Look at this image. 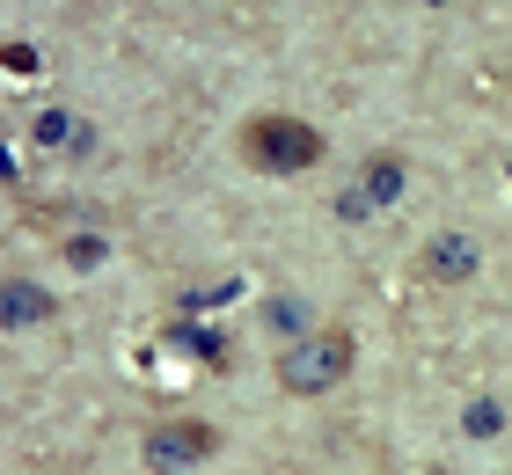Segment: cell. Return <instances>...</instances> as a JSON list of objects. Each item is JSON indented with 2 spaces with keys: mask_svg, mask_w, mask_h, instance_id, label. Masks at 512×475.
<instances>
[{
  "mask_svg": "<svg viewBox=\"0 0 512 475\" xmlns=\"http://www.w3.org/2000/svg\"><path fill=\"white\" fill-rule=\"evenodd\" d=\"M264 322H271L286 344H300V337H315V300H308V293H271V300H264Z\"/></svg>",
  "mask_w": 512,
  "mask_h": 475,
  "instance_id": "cell-6",
  "label": "cell"
},
{
  "mask_svg": "<svg viewBox=\"0 0 512 475\" xmlns=\"http://www.w3.org/2000/svg\"><path fill=\"white\" fill-rule=\"evenodd\" d=\"M337 212H344V220H366V212H374V198H366V190H344Z\"/></svg>",
  "mask_w": 512,
  "mask_h": 475,
  "instance_id": "cell-10",
  "label": "cell"
},
{
  "mask_svg": "<svg viewBox=\"0 0 512 475\" xmlns=\"http://www.w3.org/2000/svg\"><path fill=\"white\" fill-rule=\"evenodd\" d=\"M366 198H374V205H395V198H403V161H395V154H381L374 169H366Z\"/></svg>",
  "mask_w": 512,
  "mask_h": 475,
  "instance_id": "cell-9",
  "label": "cell"
},
{
  "mask_svg": "<svg viewBox=\"0 0 512 475\" xmlns=\"http://www.w3.org/2000/svg\"><path fill=\"white\" fill-rule=\"evenodd\" d=\"M352 359H359V344L344 329H315L300 344H278V388L286 395H330V388L352 380Z\"/></svg>",
  "mask_w": 512,
  "mask_h": 475,
  "instance_id": "cell-2",
  "label": "cell"
},
{
  "mask_svg": "<svg viewBox=\"0 0 512 475\" xmlns=\"http://www.w3.org/2000/svg\"><path fill=\"white\" fill-rule=\"evenodd\" d=\"M242 161L256 176H300V169L322 161V132L293 110H264V117L242 125Z\"/></svg>",
  "mask_w": 512,
  "mask_h": 475,
  "instance_id": "cell-1",
  "label": "cell"
},
{
  "mask_svg": "<svg viewBox=\"0 0 512 475\" xmlns=\"http://www.w3.org/2000/svg\"><path fill=\"white\" fill-rule=\"evenodd\" d=\"M37 147H66V154H81V147H88V125H81L74 110H44V117H37Z\"/></svg>",
  "mask_w": 512,
  "mask_h": 475,
  "instance_id": "cell-7",
  "label": "cell"
},
{
  "mask_svg": "<svg viewBox=\"0 0 512 475\" xmlns=\"http://www.w3.org/2000/svg\"><path fill=\"white\" fill-rule=\"evenodd\" d=\"M461 432H469V439H498L505 432V402L498 395H476L469 410H461Z\"/></svg>",
  "mask_w": 512,
  "mask_h": 475,
  "instance_id": "cell-8",
  "label": "cell"
},
{
  "mask_svg": "<svg viewBox=\"0 0 512 475\" xmlns=\"http://www.w3.org/2000/svg\"><path fill=\"white\" fill-rule=\"evenodd\" d=\"M476 271H483V249L469 242V234L447 227V234H432V242H425V278L432 285H469Z\"/></svg>",
  "mask_w": 512,
  "mask_h": 475,
  "instance_id": "cell-4",
  "label": "cell"
},
{
  "mask_svg": "<svg viewBox=\"0 0 512 475\" xmlns=\"http://www.w3.org/2000/svg\"><path fill=\"white\" fill-rule=\"evenodd\" d=\"M220 454V432L198 417H161L147 439H139V461H147V475H191Z\"/></svg>",
  "mask_w": 512,
  "mask_h": 475,
  "instance_id": "cell-3",
  "label": "cell"
},
{
  "mask_svg": "<svg viewBox=\"0 0 512 475\" xmlns=\"http://www.w3.org/2000/svg\"><path fill=\"white\" fill-rule=\"evenodd\" d=\"M52 315H59L52 285H37V278H0V329H37V322H52Z\"/></svg>",
  "mask_w": 512,
  "mask_h": 475,
  "instance_id": "cell-5",
  "label": "cell"
}]
</instances>
